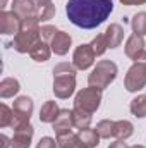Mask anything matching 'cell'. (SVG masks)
Here are the masks:
<instances>
[{
	"mask_svg": "<svg viewBox=\"0 0 146 148\" xmlns=\"http://www.w3.org/2000/svg\"><path fill=\"white\" fill-rule=\"evenodd\" d=\"M0 141H2V147H0V148H9V147H12V140H9L5 134H2V136H0Z\"/></svg>",
	"mask_w": 146,
	"mask_h": 148,
	"instance_id": "d6a6232c",
	"label": "cell"
},
{
	"mask_svg": "<svg viewBox=\"0 0 146 148\" xmlns=\"http://www.w3.org/2000/svg\"><path fill=\"white\" fill-rule=\"evenodd\" d=\"M40 29H41V28H36V29L23 28V29L14 36L10 47H14V50L19 52V53H29L31 48L41 40V36H40Z\"/></svg>",
	"mask_w": 146,
	"mask_h": 148,
	"instance_id": "5b68a950",
	"label": "cell"
},
{
	"mask_svg": "<svg viewBox=\"0 0 146 148\" xmlns=\"http://www.w3.org/2000/svg\"><path fill=\"white\" fill-rule=\"evenodd\" d=\"M131 148H145L143 145H134V147H131Z\"/></svg>",
	"mask_w": 146,
	"mask_h": 148,
	"instance_id": "d590c367",
	"label": "cell"
},
{
	"mask_svg": "<svg viewBox=\"0 0 146 148\" xmlns=\"http://www.w3.org/2000/svg\"><path fill=\"white\" fill-rule=\"evenodd\" d=\"M14 121V110L9 109L5 103L0 105V127H10Z\"/></svg>",
	"mask_w": 146,
	"mask_h": 148,
	"instance_id": "4316f807",
	"label": "cell"
},
{
	"mask_svg": "<svg viewBox=\"0 0 146 148\" xmlns=\"http://www.w3.org/2000/svg\"><path fill=\"white\" fill-rule=\"evenodd\" d=\"M76 66L60 62L53 67V93L57 98H69L76 91Z\"/></svg>",
	"mask_w": 146,
	"mask_h": 148,
	"instance_id": "7a4b0ae2",
	"label": "cell"
},
{
	"mask_svg": "<svg viewBox=\"0 0 146 148\" xmlns=\"http://www.w3.org/2000/svg\"><path fill=\"white\" fill-rule=\"evenodd\" d=\"M95 59H96V55L91 48V43H83V45L76 47V50L72 53V64L76 66L77 71L89 69L95 64Z\"/></svg>",
	"mask_w": 146,
	"mask_h": 148,
	"instance_id": "ba28073f",
	"label": "cell"
},
{
	"mask_svg": "<svg viewBox=\"0 0 146 148\" xmlns=\"http://www.w3.org/2000/svg\"><path fill=\"white\" fill-rule=\"evenodd\" d=\"M59 112H60V109H59L57 102L48 100L40 109V121L41 122H46V124H53L55 119H57V115H59Z\"/></svg>",
	"mask_w": 146,
	"mask_h": 148,
	"instance_id": "2e32d148",
	"label": "cell"
},
{
	"mask_svg": "<svg viewBox=\"0 0 146 148\" xmlns=\"http://www.w3.org/2000/svg\"><path fill=\"white\" fill-rule=\"evenodd\" d=\"M35 2H36L38 7H41V5H46V3H50L52 0H35Z\"/></svg>",
	"mask_w": 146,
	"mask_h": 148,
	"instance_id": "836d02e7",
	"label": "cell"
},
{
	"mask_svg": "<svg viewBox=\"0 0 146 148\" xmlns=\"http://www.w3.org/2000/svg\"><path fill=\"white\" fill-rule=\"evenodd\" d=\"M117 71L119 69H117L115 62H112V60H100V62H96V66L93 67V71L88 76V84L103 91L105 88L110 86V83L115 81Z\"/></svg>",
	"mask_w": 146,
	"mask_h": 148,
	"instance_id": "3957f363",
	"label": "cell"
},
{
	"mask_svg": "<svg viewBox=\"0 0 146 148\" xmlns=\"http://www.w3.org/2000/svg\"><path fill=\"white\" fill-rule=\"evenodd\" d=\"M91 48H93V52H95V55L96 57H100V55H103L105 52H107V40H105V35L102 33V35H96V38L91 41Z\"/></svg>",
	"mask_w": 146,
	"mask_h": 148,
	"instance_id": "83f0119b",
	"label": "cell"
},
{
	"mask_svg": "<svg viewBox=\"0 0 146 148\" xmlns=\"http://www.w3.org/2000/svg\"><path fill=\"white\" fill-rule=\"evenodd\" d=\"M120 3H124V5H143V3H146V0H119Z\"/></svg>",
	"mask_w": 146,
	"mask_h": 148,
	"instance_id": "1f68e13d",
	"label": "cell"
},
{
	"mask_svg": "<svg viewBox=\"0 0 146 148\" xmlns=\"http://www.w3.org/2000/svg\"><path fill=\"white\" fill-rule=\"evenodd\" d=\"M124 50H126V55H127L129 59L136 60V59H138V55H139V53H143V52L146 50L143 36H139V35H134V33H132L131 36L127 38Z\"/></svg>",
	"mask_w": 146,
	"mask_h": 148,
	"instance_id": "5bb4252c",
	"label": "cell"
},
{
	"mask_svg": "<svg viewBox=\"0 0 146 148\" xmlns=\"http://www.w3.org/2000/svg\"><path fill=\"white\" fill-rule=\"evenodd\" d=\"M5 3H7V0H2V5H0V7L3 9V7H5Z\"/></svg>",
	"mask_w": 146,
	"mask_h": 148,
	"instance_id": "e575fe53",
	"label": "cell"
},
{
	"mask_svg": "<svg viewBox=\"0 0 146 148\" xmlns=\"http://www.w3.org/2000/svg\"><path fill=\"white\" fill-rule=\"evenodd\" d=\"M132 133H134V126H132V122H129V121H115V127H113V138H117V140H127V138H131L132 136Z\"/></svg>",
	"mask_w": 146,
	"mask_h": 148,
	"instance_id": "ffe728a7",
	"label": "cell"
},
{
	"mask_svg": "<svg viewBox=\"0 0 146 148\" xmlns=\"http://www.w3.org/2000/svg\"><path fill=\"white\" fill-rule=\"evenodd\" d=\"M124 86L127 91L136 93L146 86V62H134L126 74Z\"/></svg>",
	"mask_w": 146,
	"mask_h": 148,
	"instance_id": "8992f818",
	"label": "cell"
},
{
	"mask_svg": "<svg viewBox=\"0 0 146 148\" xmlns=\"http://www.w3.org/2000/svg\"><path fill=\"white\" fill-rule=\"evenodd\" d=\"M57 145H59V148H84L81 140L77 138V134H74V133L57 136Z\"/></svg>",
	"mask_w": 146,
	"mask_h": 148,
	"instance_id": "603a6c76",
	"label": "cell"
},
{
	"mask_svg": "<svg viewBox=\"0 0 146 148\" xmlns=\"http://www.w3.org/2000/svg\"><path fill=\"white\" fill-rule=\"evenodd\" d=\"M100 103H102V90L93 88V86H88V88L81 90L74 98V107L76 109L86 110L89 114L98 110Z\"/></svg>",
	"mask_w": 146,
	"mask_h": 148,
	"instance_id": "277c9868",
	"label": "cell"
},
{
	"mask_svg": "<svg viewBox=\"0 0 146 148\" xmlns=\"http://www.w3.org/2000/svg\"><path fill=\"white\" fill-rule=\"evenodd\" d=\"M131 28L134 35L145 36L146 35V12H138L132 19H131Z\"/></svg>",
	"mask_w": 146,
	"mask_h": 148,
	"instance_id": "cb8c5ba5",
	"label": "cell"
},
{
	"mask_svg": "<svg viewBox=\"0 0 146 148\" xmlns=\"http://www.w3.org/2000/svg\"><path fill=\"white\" fill-rule=\"evenodd\" d=\"M105 40H107V47L108 48H117L122 41H124V28L117 23L110 24L108 28L105 29Z\"/></svg>",
	"mask_w": 146,
	"mask_h": 148,
	"instance_id": "9a60e30c",
	"label": "cell"
},
{
	"mask_svg": "<svg viewBox=\"0 0 146 148\" xmlns=\"http://www.w3.org/2000/svg\"><path fill=\"white\" fill-rule=\"evenodd\" d=\"M77 138L81 140V143H83L84 148H95L100 143V134H98V131H96V129H91V127L79 129Z\"/></svg>",
	"mask_w": 146,
	"mask_h": 148,
	"instance_id": "ac0fdd59",
	"label": "cell"
},
{
	"mask_svg": "<svg viewBox=\"0 0 146 148\" xmlns=\"http://www.w3.org/2000/svg\"><path fill=\"white\" fill-rule=\"evenodd\" d=\"M113 10L112 0H69L65 14L74 26L93 29L103 24Z\"/></svg>",
	"mask_w": 146,
	"mask_h": 148,
	"instance_id": "6da1fadb",
	"label": "cell"
},
{
	"mask_svg": "<svg viewBox=\"0 0 146 148\" xmlns=\"http://www.w3.org/2000/svg\"><path fill=\"white\" fill-rule=\"evenodd\" d=\"M113 127H115V121H110V119H103L96 124V131L100 138H105V140L113 136Z\"/></svg>",
	"mask_w": 146,
	"mask_h": 148,
	"instance_id": "484cf974",
	"label": "cell"
},
{
	"mask_svg": "<svg viewBox=\"0 0 146 148\" xmlns=\"http://www.w3.org/2000/svg\"><path fill=\"white\" fill-rule=\"evenodd\" d=\"M35 109V103L29 97H17L14 100V105H12V110H14V121H12V129L23 126V124H28L29 119H31V114Z\"/></svg>",
	"mask_w": 146,
	"mask_h": 148,
	"instance_id": "52a82bcc",
	"label": "cell"
},
{
	"mask_svg": "<svg viewBox=\"0 0 146 148\" xmlns=\"http://www.w3.org/2000/svg\"><path fill=\"white\" fill-rule=\"evenodd\" d=\"M29 55H31V59H33L35 62H46V60L50 59V55H52V47H50L46 41L40 40L36 45L31 48Z\"/></svg>",
	"mask_w": 146,
	"mask_h": 148,
	"instance_id": "e0dca14e",
	"label": "cell"
},
{
	"mask_svg": "<svg viewBox=\"0 0 146 148\" xmlns=\"http://www.w3.org/2000/svg\"><path fill=\"white\" fill-rule=\"evenodd\" d=\"M36 148H59V145H57V140H53L50 136H45L38 141Z\"/></svg>",
	"mask_w": 146,
	"mask_h": 148,
	"instance_id": "f546056e",
	"label": "cell"
},
{
	"mask_svg": "<svg viewBox=\"0 0 146 148\" xmlns=\"http://www.w3.org/2000/svg\"><path fill=\"white\" fill-rule=\"evenodd\" d=\"M53 131L57 136H62V134H69L72 133V127H74V117H72V110L69 109H64V110L59 112L55 122L52 124Z\"/></svg>",
	"mask_w": 146,
	"mask_h": 148,
	"instance_id": "8fae6325",
	"label": "cell"
},
{
	"mask_svg": "<svg viewBox=\"0 0 146 148\" xmlns=\"http://www.w3.org/2000/svg\"><path fill=\"white\" fill-rule=\"evenodd\" d=\"M93 114H89V112L86 110H81V109H72V117H74V127H77V129H86V127H89V124H91V121H93V117H91Z\"/></svg>",
	"mask_w": 146,
	"mask_h": 148,
	"instance_id": "44dd1931",
	"label": "cell"
},
{
	"mask_svg": "<svg viewBox=\"0 0 146 148\" xmlns=\"http://www.w3.org/2000/svg\"><path fill=\"white\" fill-rule=\"evenodd\" d=\"M23 28V19L14 10H2L0 12V33L2 35H17Z\"/></svg>",
	"mask_w": 146,
	"mask_h": 148,
	"instance_id": "9c48e42d",
	"label": "cell"
},
{
	"mask_svg": "<svg viewBox=\"0 0 146 148\" xmlns=\"http://www.w3.org/2000/svg\"><path fill=\"white\" fill-rule=\"evenodd\" d=\"M59 33V29L55 28V26H41V29H40V36H41V40L43 41H46V43H50L53 38H55V35Z\"/></svg>",
	"mask_w": 146,
	"mask_h": 148,
	"instance_id": "f1b7e54d",
	"label": "cell"
},
{
	"mask_svg": "<svg viewBox=\"0 0 146 148\" xmlns=\"http://www.w3.org/2000/svg\"><path fill=\"white\" fill-rule=\"evenodd\" d=\"M55 12H57V9H55V5L50 2V3H46V5H41V7H38V10H36V19L40 21V23H46V21L53 19Z\"/></svg>",
	"mask_w": 146,
	"mask_h": 148,
	"instance_id": "d4e9b609",
	"label": "cell"
},
{
	"mask_svg": "<svg viewBox=\"0 0 146 148\" xmlns=\"http://www.w3.org/2000/svg\"><path fill=\"white\" fill-rule=\"evenodd\" d=\"M71 45H72V38H71L69 33H65V31H59V33L55 35V38L50 41L52 52H53L55 55H65V53L69 52Z\"/></svg>",
	"mask_w": 146,
	"mask_h": 148,
	"instance_id": "7c38bea8",
	"label": "cell"
},
{
	"mask_svg": "<svg viewBox=\"0 0 146 148\" xmlns=\"http://www.w3.org/2000/svg\"><path fill=\"white\" fill-rule=\"evenodd\" d=\"M129 110L138 119L146 117V95H138L136 98H132L131 105H129Z\"/></svg>",
	"mask_w": 146,
	"mask_h": 148,
	"instance_id": "7402d4cb",
	"label": "cell"
},
{
	"mask_svg": "<svg viewBox=\"0 0 146 148\" xmlns=\"http://www.w3.org/2000/svg\"><path fill=\"white\" fill-rule=\"evenodd\" d=\"M108 148H131L124 140H117V141H113V143H110Z\"/></svg>",
	"mask_w": 146,
	"mask_h": 148,
	"instance_id": "4dcf8cb0",
	"label": "cell"
},
{
	"mask_svg": "<svg viewBox=\"0 0 146 148\" xmlns=\"http://www.w3.org/2000/svg\"><path fill=\"white\" fill-rule=\"evenodd\" d=\"M12 10L21 19H26V17L36 16L38 5L35 0H12Z\"/></svg>",
	"mask_w": 146,
	"mask_h": 148,
	"instance_id": "4fadbf2b",
	"label": "cell"
},
{
	"mask_svg": "<svg viewBox=\"0 0 146 148\" xmlns=\"http://www.w3.org/2000/svg\"><path fill=\"white\" fill-rule=\"evenodd\" d=\"M19 90H21V84L16 77H5L0 83V97L2 98H10V97L17 95Z\"/></svg>",
	"mask_w": 146,
	"mask_h": 148,
	"instance_id": "d6986e66",
	"label": "cell"
},
{
	"mask_svg": "<svg viewBox=\"0 0 146 148\" xmlns=\"http://www.w3.org/2000/svg\"><path fill=\"white\" fill-rule=\"evenodd\" d=\"M33 134H35V129H33V126L29 122L16 127L14 129V136H12V147L10 148H29L31 147V141H33Z\"/></svg>",
	"mask_w": 146,
	"mask_h": 148,
	"instance_id": "30bf717a",
	"label": "cell"
}]
</instances>
